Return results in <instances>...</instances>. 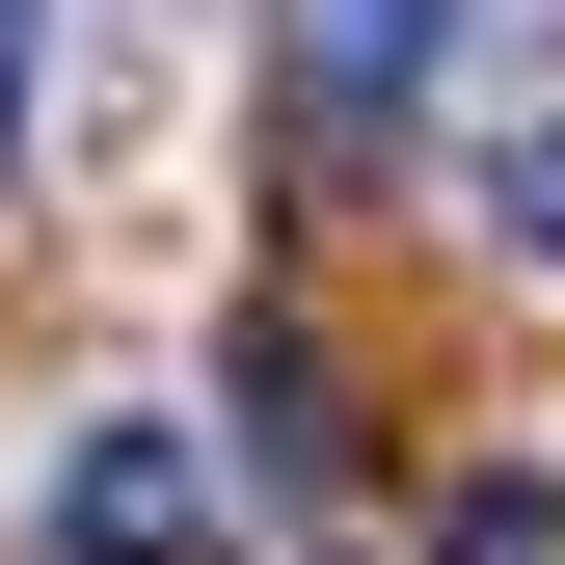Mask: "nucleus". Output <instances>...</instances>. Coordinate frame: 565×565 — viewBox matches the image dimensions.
Instances as JSON below:
<instances>
[{"instance_id": "nucleus-2", "label": "nucleus", "mask_w": 565, "mask_h": 565, "mask_svg": "<svg viewBox=\"0 0 565 565\" xmlns=\"http://www.w3.org/2000/svg\"><path fill=\"white\" fill-rule=\"evenodd\" d=\"M458 0H269V108H297V162H377L404 108H431Z\"/></svg>"}, {"instance_id": "nucleus-6", "label": "nucleus", "mask_w": 565, "mask_h": 565, "mask_svg": "<svg viewBox=\"0 0 565 565\" xmlns=\"http://www.w3.org/2000/svg\"><path fill=\"white\" fill-rule=\"evenodd\" d=\"M28 82H54V0H0V162H28Z\"/></svg>"}, {"instance_id": "nucleus-4", "label": "nucleus", "mask_w": 565, "mask_h": 565, "mask_svg": "<svg viewBox=\"0 0 565 565\" xmlns=\"http://www.w3.org/2000/svg\"><path fill=\"white\" fill-rule=\"evenodd\" d=\"M484 216H512V269H565V108L512 135V162H484Z\"/></svg>"}, {"instance_id": "nucleus-1", "label": "nucleus", "mask_w": 565, "mask_h": 565, "mask_svg": "<svg viewBox=\"0 0 565 565\" xmlns=\"http://www.w3.org/2000/svg\"><path fill=\"white\" fill-rule=\"evenodd\" d=\"M216 431L189 404H82V458H54V565H216Z\"/></svg>"}, {"instance_id": "nucleus-5", "label": "nucleus", "mask_w": 565, "mask_h": 565, "mask_svg": "<svg viewBox=\"0 0 565 565\" xmlns=\"http://www.w3.org/2000/svg\"><path fill=\"white\" fill-rule=\"evenodd\" d=\"M458 565H565V484H458Z\"/></svg>"}, {"instance_id": "nucleus-3", "label": "nucleus", "mask_w": 565, "mask_h": 565, "mask_svg": "<svg viewBox=\"0 0 565 565\" xmlns=\"http://www.w3.org/2000/svg\"><path fill=\"white\" fill-rule=\"evenodd\" d=\"M243 458H269V484H323V458H350V404H323V350H297V323H243Z\"/></svg>"}]
</instances>
